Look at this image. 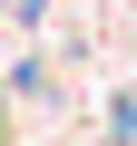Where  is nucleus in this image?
<instances>
[{
	"mask_svg": "<svg viewBox=\"0 0 137 146\" xmlns=\"http://www.w3.org/2000/svg\"><path fill=\"white\" fill-rule=\"evenodd\" d=\"M108 127H118V146H137V98H118V117H108Z\"/></svg>",
	"mask_w": 137,
	"mask_h": 146,
	"instance_id": "1",
	"label": "nucleus"
}]
</instances>
